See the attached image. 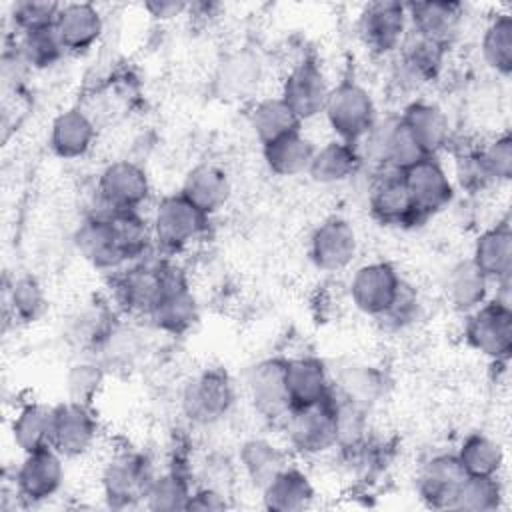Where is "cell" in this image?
Returning <instances> with one entry per match:
<instances>
[{
	"label": "cell",
	"mask_w": 512,
	"mask_h": 512,
	"mask_svg": "<svg viewBox=\"0 0 512 512\" xmlns=\"http://www.w3.org/2000/svg\"><path fill=\"white\" fill-rule=\"evenodd\" d=\"M470 260L490 280L498 282L512 276V228L508 220L484 230L472 248Z\"/></svg>",
	"instance_id": "4316f807"
},
{
	"label": "cell",
	"mask_w": 512,
	"mask_h": 512,
	"mask_svg": "<svg viewBox=\"0 0 512 512\" xmlns=\"http://www.w3.org/2000/svg\"><path fill=\"white\" fill-rule=\"evenodd\" d=\"M468 476H498L504 466V448L488 434H468L456 452Z\"/></svg>",
	"instance_id": "74e56055"
},
{
	"label": "cell",
	"mask_w": 512,
	"mask_h": 512,
	"mask_svg": "<svg viewBox=\"0 0 512 512\" xmlns=\"http://www.w3.org/2000/svg\"><path fill=\"white\" fill-rule=\"evenodd\" d=\"M64 476V456L52 446L28 452L14 474L16 496L30 506L42 504L60 492Z\"/></svg>",
	"instance_id": "9c48e42d"
},
{
	"label": "cell",
	"mask_w": 512,
	"mask_h": 512,
	"mask_svg": "<svg viewBox=\"0 0 512 512\" xmlns=\"http://www.w3.org/2000/svg\"><path fill=\"white\" fill-rule=\"evenodd\" d=\"M332 392L370 412L386 392V378L374 366L344 364L332 374Z\"/></svg>",
	"instance_id": "d4e9b609"
},
{
	"label": "cell",
	"mask_w": 512,
	"mask_h": 512,
	"mask_svg": "<svg viewBox=\"0 0 512 512\" xmlns=\"http://www.w3.org/2000/svg\"><path fill=\"white\" fill-rule=\"evenodd\" d=\"M96 138V124L82 108H66L50 126V148L58 158L74 160L84 156Z\"/></svg>",
	"instance_id": "484cf974"
},
{
	"label": "cell",
	"mask_w": 512,
	"mask_h": 512,
	"mask_svg": "<svg viewBox=\"0 0 512 512\" xmlns=\"http://www.w3.org/2000/svg\"><path fill=\"white\" fill-rule=\"evenodd\" d=\"M330 90L322 68L314 60H302L286 74L280 98L300 122H306L324 112Z\"/></svg>",
	"instance_id": "9a60e30c"
},
{
	"label": "cell",
	"mask_w": 512,
	"mask_h": 512,
	"mask_svg": "<svg viewBox=\"0 0 512 512\" xmlns=\"http://www.w3.org/2000/svg\"><path fill=\"white\" fill-rule=\"evenodd\" d=\"M54 28L66 52L80 54L98 42L104 30V18L90 2H68L62 4Z\"/></svg>",
	"instance_id": "603a6c76"
},
{
	"label": "cell",
	"mask_w": 512,
	"mask_h": 512,
	"mask_svg": "<svg viewBox=\"0 0 512 512\" xmlns=\"http://www.w3.org/2000/svg\"><path fill=\"white\" fill-rule=\"evenodd\" d=\"M402 178L422 220L446 208L454 198V182L436 156L422 158L404 170Z\"/></svg>",
	"instance_id": "2e32d148"
},
{
	"label": "cell",
	"mask_w": 512,
	"mask_h": 512,
	"mask_svg": "<svg viewBox=\"0 0 512 512\" xmlns=\"http://www.w3.org/2000/svg\"><path fill=\"white\" fill-rule=\"evenodd\" d=\"M238 464L244 478L260 492L284 468H288V454L268 438H248L238 452Z\"/></svg>",
	"instance_id": "4dcf8cb0"
},
{
	"label": "cell",
	"mask_w": 512,
	"mask_h": 512,
	"mask_svg": "<svg viewBox=\"0 0 512 512\" xmlns=\"http://www.w3.org/2000/svg\"><path fill=\"white\" fill-rule=\"evenodd\" d=\"M146 12L158 20H170L176 16H182L190 6L186 2H178V0H152L144 4Z\"/></svg>",
	"instance_id": "f907efd6"
},
{
	"label": "cell",
	"mask_w": 512,
	"mask_h": 512,
	"mask_svg": "<svg viewBox=\"0 0 512 512\" xmlns=\"http://www.w3.org/2000/svg\"><path fill=\"white\" fill-rule=\"evenodd\" d=\"M244 386L256 414L266 420H284L292 410L286 388V360L264 358L246 370Z\"/></svg>",
	"instance_id": "30bf717a"
},
{
	"label": "cell",
	"mask_w": 512,
	"mask_h": 512,
	"mask_svg": "<svg viewBox=\"0 0 512 512\" xmlns=\"http://www.w3.org/2000/svg\"><path fill=\"white\" fill-rule=\"evenodd\" d=\"M402 286V278L398 276L396 268L388 262H368L356 268L350 280V298L352 304L368 314L382 318L392 302L396 300V294Z\"/></svg>",
	"instance_id": "4fadbf2b"
},
{
	"label": "cell",
	"mask_w": 512,
	"mask_h": 512,
	"mask_svg": "<svg viewBox=\"0 0 512 512\" xmlns=\"http://www.w3.org/2000/svg\"><path fill=\"white\" fill-rule=\"evenodd\" d=\"M480 156L496 184L508 182L512 178V138L508 132L492 138L486 146H482Z\"/></svg>",
	"instance_id": "bcb514c9"
},
{
	"label": "cell",
	"mask_w": 512,
	"mask_h": 512,
	"mask_svg": "<svg viewBox=\"0 0 512 512\" xmlns=\"http://www.w3.org/2000/svg\"><path fill=\"white\" fill-rule=\"evenodd\" d=\"M300 120L290 106L280 98H264L254 104L250 112V128L254 130L260 144H270L290 132L300 130Z\"/></svg>",
	"instance_id": "8d00e7d4"
},
{
	"label": "cell",
	"mask_w": 512,
	"mask_h": 512,
	"mask_svg": "<svg viewBox=\"0 0 512 512\" xmlns=\"http://www.w3.org/2000/svg\"><path fill=\"white\" fill-rule=\"evenodd\" d=\"M406 14L410 30L448 48L462 22V4L452 0L408 2Z\"/></svg>",
	"instance_id": "7402d4cb"
},
{
	"label": "cell",
	"mask_w": 512,
	"mask_h": 512,
	"mask_svg": "<svg viewBox=\"0 0 512 512\" xmlns=\"http://www.w3.org/2000/svg\"><path fill=\"white\" fill-rule=\"evenodd\" d=\"M262 506L270 512H302L312 506L316 490L312 480L296 466L284 468L264 490Z\"/></svg>",
	"instance_id": "f546056e"
},
{
	"label": "cell",
	"mask_w": 512,
	"mask_h": 512,
	"mask_svg": "<svg viewBox=\"0 0 512 512\" xmlns=\"http://www.w3.org/2000/svg\"><path fill=\"white\" fill-rule=\"evenodd\" d=\"M480 52L484 64L496 74L508 76L512 72V18L510 14H496L484 28Z\"/></svg>",
	"instance_id": "ab89813d"
},
{
	"label": "cell",
	"mask_w": 512,
	"mask_h": 512,
	"mask_svg": "<svg viewBox=\"0 0 512 512\" xmlns=\"http://www.w3.org/2000/svg\"><path fill=\"white\" fill-rule=\"evenodd\" d=\"M464 338L482 356L492 362H504L512 352V306L488 298L476 310L468 312Z\"/></svg>",
	"instance_id": "52a82bcc"
},
{
	"label": "cell",
	"mask_w": 512,
	"mask_h": 512,
	"mask_svg": "<svg viewBox=\"0 0 512 512\" xmlns=\"http://www.w3.org/2000/svg\"><path fill=\"white\" fill-rule=\"evenodd\" d=\"M400 122L424 156H438L450 142V122L438 104L426 100L410 102L400 114Z\"/></svg>",
	"instance_id": "44dd1931"
},
{
	"label": "cell",
	"mask_w": 512,
	"mask_h": 512,
	"mask_svg": "<svg viewBox=\"0 0 512 512\" xmlns=\"http://www.w3.org/2000/svg\"><path fill=\"white\" fill-rule=\"evenodd\" d=\"M16 50L22 56V60L28 64V68H36V70L54 66L66 54V48L54 26L22 32L18 38Z\"/></svg>",
	"instance_id": "60d3db41"
},
{
	"label": "cell",
	"mask_w": 512,
	"mask_h": 512,
	"mask_svg": "<svg viewBox=\"0 0 512 512\" xmlns=\"http://www.w3.org/2000/svg\"><path fill=\"white\" fill-rule=\"evenodd\" d=\"M408 32L406 4L396 0H378L364 6L358 18V34L364 46L374 54L396 52Z\"/></svg>",
	"instance_id": "7c38bea8"
},
{
	"label": "cell",
	"mask_w": 512,
	"mask_h": 512,
	"mask_svg": "<svg viewBox=\"0 0 512 512\" xmlns=\"http://www.w3.org/2000/svg\"><path fill=\"white\" fill-rule=\"evenodd\" d=\"M286 388L294 406L316 404L330 396L332 376L316 356H296L286 360Z\"/></svg>",
	"instance_id": "cb8c5ba5"
},
{
	"label": "cell",
	"mask_w": 512,
	"mask_h": 512,
	"mask_svg": "<svg viewBox=\"0 0 512 512\" xmlns=\"http://www.w3.org/2000/svg\"><path fill=\"white\" fill-rule=\"evenodd\" d=\"M456 182L466 192H480L494 184L482 162L480 148H468L456 156Z\"/></svg>",
	"instance_id": "7dc6e473"
},
{
	"label": "cell",
	"mask_w": 512,
	"mask_h": 512,
	"mask_svg": "<svg viewBox=\"0 0 512 512\" xmlns=\"http://www.w3.org/2000/svg\"><path fill=\"white\" fill-rule=\"evenodd\" d=\"M98 438V420L92 406L62 402L54 406L50 446L64 458H78L92 450Z\"/></svg>",
	"instance_id": "5bb4252c"
},
{
	"label": "cell",
	"mask_w": 512,
	"mask_h": 512,
	"mask_svg": "<svg viewBox=\"0 0 512 512\" xmlns=\"http://www.w3.org/2000/svg\"><path fill=\"white\" fill-rule=\"evenodd\" d=\"M368 208L372 216L386 226H410L422 220L406 188L402 172L378 170V176L368 192Z\"/></svg>",
	"instance_id": "d6986e66"
},
{
	"label": "cell",
	"mask_w": 512,
	"mask_h": 512,
	"mask_svg": "<svg viewBox=\"0 0 512 512\" xmlns=\"http://www.w3.org/2000/svg\"><path fill=\"white\" fill-rule=\"evenodd\" d=\"M322 114L336 138L354 146L376 122V106L370 92L354 80H344L330 90Z\"/></svg>",
	"instance_id": "3957f363"
},
{
	"label": "cell",
	"mask_w": 512,
	"mask_h": 512,
	"mask_svg": "<svg viewBox=\"0 0 512 512\" xmlns=\"http://www.w3.org/2000/svg\"><path fill=\"white\" fill-rule=\"evenodd\" d=\"M262 76V64L252 50H236L228 54L216 72V86L224 98L240 100L254 92Z\"/></svg>",
	"instance_id": "e575fe53"
},
{
	"label": "cell",
	"mask_w": 512,
	"mask_h": 512,
	"mask_svg": "<svg viewBox=\"0 0 512 512\" xmlns=\"http://www.w3.org/2000/svg\"><path fill=\"white\" fill-rule=\"evenodd\" d=\"M180 194L210 218L228 202L230 180L216 164H198L186 174Z\"/></svg>",
	"instance_id": "83f0119b"
},
{
	"label": "cell",
	"mask_w": 512,
	"mask_h": 512,
	"mask_svg": "<svg viewBox=\"0 0 512 512\" xmlns=\"http://www.w3.org/2000/svg\"><path fill=\"white\" fill-rule=\"evenodd\" d=\"M416 308H418V298H416L414 290L402 282V286L396 294V300L392 302L390 310L382 316V320L392 322L394 326H404L414 318Z\"/></svg>",
	"instance_id": "c3c4849f"
},
{
	"label": "cell",
	"mask_w": 512,
	"mask_h": 512,
	"mask_svg": "<svg viewBox=\"0 0 512 512\" xmlns=\"http://www.w3.org/2000/svg\"><path fill=\"white\" fill-rule=\"evenodd\" d=\"M62 4L52 0H20L12 6V20L22 32L50 28L56 24Z\"/></svg>",
	"instance_id": "f6af8a7d"
},
{
	"label": "cell",
	"mask_w": 512,
	"mask_h": 512,
	"mask_svg": "<svg viewBox=\"0 0 512 512\" xmlns=\"http://www.w3.org/2000/svg\"><path fill=\"white\" fill-rule=\"evenodd\" d=\"M74 244L80 256L98 270H118L130 264L110 212L90 214L76 230Z\"/></svg>",
	"instance_id": "8fae6325"
},
{
	"label": "cell",
	"mask_w": 512,
	"mask_h": 512,
	"mask_svg": "<svg viewBox=\"0 0 512 512\" xmlns=\"http://www.w3.org/2000/svg\"><path fill=\"white\" fill-rule=\"evenodd\" d=\"M192 490L194 488L188 480V474L182 472L180 468L156 472V476L148 488L144 508L154 510V512L188 510Z\"/></svg>",
	"instance_id": "f35d334b"
},
{
	"label": "cell",
	"mask_w": 512,
	"mask_h": 512,
	"mask_svg": "<svg viewBox=\"0 0 512 512\" xmlns=\"http://www.w3.org/2000/svg\"><path fill=\"white\" fill-rule=\"evenodd\" d=\"M150 228L154 242L164 252H180L206 232L208 216L178 192L164 196L156 204Z\"/></svg>",
	"instance_id": "5b68a950"
},
{
	"label": "cell",
	"mask_w": 512,
	"mask_h": 512,
	"mask_svg": "<svg viewBox=\"0 0 512 512\" xmlns=\"http://www.w3.org/2000/svg\"><path fill=\"white\" fill-rule=\"evenodd\" d=\"M154 476L156 472L148 456L134 450H120L102 468V498L116 510L144 506Z\"/></svg>",
	"instance_id": "7a4b0ae2"
},
{
	"label": "cell",
	"mask_w": 512,
	"mask_h": 512,
	"mask_svg": "<svg viewBox=\"0 0 512 512\" xmlns=\"http://www.w3.org/2000/svg\"><path fill=\"white\" fill-rule=\"evenodd\" d=\"M360 166L362 158L358 148L336 138L316 148L306 174L316 184H340L354 176Z\"/></svg>",
	"instance_id": "1f68e13d"
},
{
	"label": "cell",
	"mask_w": 512,
	"mask_h": 512,
	"mask_svg": "<svg viewBox=\"0 0 512 512\" xmlns=\"http://www.w3.org/2000/svg\"><path fill=\"white\" fill-rule=\"evenodd\" d=\"M444 52H446V46L408 28L398 48L396 80H400V84L410 88H418L434 80L440 72Z\"/></svg>",
	"instance_id": "ffe728a7"
},
{
	"label": "cell",
	"mask_w": 512,
	"mask_h": 512,
	"mask_svg": "<svg viewBox=\"0 0 512 512\" xmlns=\"http://www.w3.org/2000/svg\"><path fill=\"white\" fill-rule=\"evenodd\" d=\"M234 384L222 370H204L192 376L180 394L182 414L198 426L222 420L234 404Z\"/></svg>",
	"instance_id": "8992f818"
},
{
	"label": "cell",
	"mask_w": 512,
	"mask_h": 512,
	"mask_svg": "<svg viewBox=\"0 0 512 512\" xmlns=\"http://www.w3.org/2000/svg\"><path fill=\"white\" fill-rule=\"evenodd\" d=\"M358 252L354 226L340 216L326 218L310 236V258L324 272H340L352 264Z\"/></svg>",
	"instance_id": "e0dca14e"
},
{
	"label": "cell",
	"mask_w": 512,
	"mask_h": 512,
	"mask_svg": "<svg viewBox=\"0 0 512 512\" xmlns=\"http://www.w3.org/2000/svg\"><path fill=\"white\" fill-rule=\"evenodd\" d=\"M104 378H106L104 364L98 360L84 358V360L70 364V368L64 376L66 398L70 402L92 406V402L96 400L98 392L104 386Z\"/></svg>",
	"instance_id": "7bdbcfd3"
},
{
	"label": "cell",
	"mask_w": 512,
	"mask_h": 512,
	"mask_svg": "<svg viewBox=\"0 0 512 512\" xmlns=\"http://www.w3.org/2000/svg\"><path fill=\"white\" fill-rule=\"evenodd\" d=\"M182 272L166 262L142 258L128 264L114 280V300L128 314L148 316L164 292L178 280Z\"/></svg>",
	"instance_id": "6da1fadb"
},
{
	"label": "cell",
	"mask_w": 512,
	"mask_h": 512,
	"mask_svg": "<svg viewBox=\"0 0 512 512\" xmlns=\"http://www.w3.org/2000/svg\"><path fill=\"white\" fill-rule=\"evenodd\" d=\"M96 196L104 212L140 210L150 196L148 174L132 160H114L98 174Z\"/></svg>",
	"instance_id": "ba28073f"
},
{
	"label": "cell",
	"mask_w": 512,
	"mask_h": 512,
	"mask_svg": "<svg viewBox=\"0 0 512 512\" xmlns=\"http://www.w3.org/2000/svg\"><path fill=\"white\" fill-rule=\"evenodd\" d=\"M148 318L160 332L170 336L186 334L198 322V302L184 278L164 292Z\"/></svg>",
	"instance_id": "f1b7e54d"
},
{
	"label": "cell",
	"mask_w": 512,
	"mask_h": 512,
	"mask_svg": "<svg viewBox=\"0 0 512 512\" xmlns=\"http://www.w3.org/2000/svg\"><path fill=\"white\" fill-rule=\"evenodd\" d=\"M316 148L300 130L290 132L270 144L262 146V158L268 170L276 176L290 178L308 172Z\"/></svg>",
	"instance_id": "836d02e7"
},
{
	"label": "cell",
	"mask_w": 512,
	"mask_h": 512,
	"mask_svg": "<svg viewBox=\"0 0 512 512\" xmlns=\"http://www.w3.org/2000/svg\"><path fill=\"white\" fill-rule=\"evenodd\" d=\"M52 418H54V406H46L40 402L22 404L16 410L10 424L14 446L22 454L50 446Z\"/></svg>",
	"instance_id": "d590c367"
},
{
	"label": "cell",
	"mask_w": 512,
	"mask_h": 512,
	"mask_svg": "<svg viewBox=\"0 0 512 512\" xmlns=\"http://www.w3.org/2000/svg\"><path fill=\"white\" fill-rule=\"evenodd\" d=\"M466 478L468 474L456 454H436L422 464L416 478V492L426 506L452 510Z\"/></svg>",
	"instance_id": "ac0fdd59"
},
{
	"label": "cell",
	"mask_w": 512,
	"mask_h": 512,
	"mask_svg": "<svg viewBox=\"0 0 512 512\" xmlns=\"http://www.w3.org/2000/svg\"><path fill=\"white\" fill-rule=\"evenodd\" d=\"M490 280L468 260L456 262L446 276V298L456 312L468 314L490 298Z\"/></svg>",
	"instance_id": "d6a6232c"
},
{
	"label": "cell",
	"mask_w": 512,
	"mask_h": 512,
	"mask_svg": "<svg viewBox=\"0 0 512 512\" xmlns=\"http://www.w3.org/2000/svg\"><path fill=\"white\" fill-rule=\"evenodd\" d=\"M504 488L498 476H468L454 500L452 510L492 512L502 506Z\"/></svg>",
	"instance_id": "b9f144b4"
},
{
	"label": "cell",
	"mask_w": 512,
	"mask_h": 512,
	"mask_svg": "<svg viewBox=\"0 0 512 512\" xmlns=\"http://www.w3.org/2000/svg\"><path fill=\"white\" fill-rule=\"evenodd\" d=\"M290 448L300 456H322L336 450V416L332 404V392L328 398L294 406L282 420Z\"/></svg>",
	"instance_id": "277c9868"
},
{
	"label": "cell",
	"mask_w": 512,
	"mask_h": 512,
	"mask_svg": "<svg viewBox=\"0 0 512 512\" xmlns=\"http://www.w3.org/2000/svg\"><path fill=\"white\" fill-rule=\"evenodd\" d=\"M8 306L18 322L38 320L46 310V294L42 284L30 274L14 278L8 288Z\"/></svg>",
	"instance_id": "ee69618b"
},
{
	"label": "cell",
	"mask_w": 512,
	"mask_h": 512,
	"mask_svg": "<svg viewBox=\"0 0 512 512\" xmlns=\"http://www.w3.org/2000/svg\"><path fill=\"white\" fill-rule=\"evenodd\" d=\"M228 494L210 488V486H198L192 490L188 510H198V512H220L226 510L228 504Z\"/></svg>",
	"instance_id": "681fc988"
}]
</instances>
